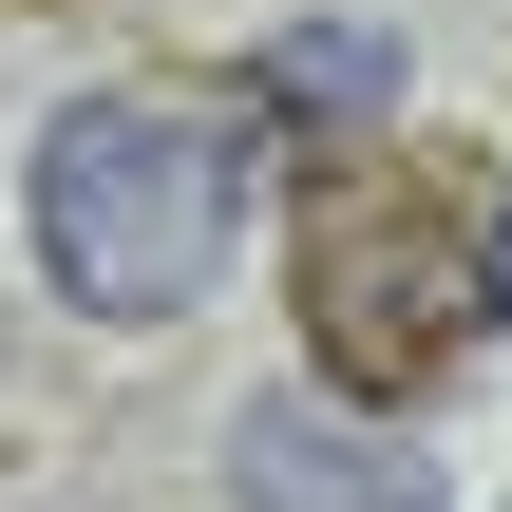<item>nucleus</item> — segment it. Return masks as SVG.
Here are the masks:
<instances>
[{
	"label": "nucleus",
	"instance_id": "f257e3e1",
	"mask_svg": "<svg viewBox=\"0 0 512 512\" xmlns=\"http://www.w3.org/2000/svg\"><path fill=\"white\" fill-rule=\"evenodd\" d=\"M247 190H266V114H190V95H76L38 152H19V247L76 323H190L247 247Z\"/></svg>",
	"mask_w": 512,
	"mask_h": 512
},
{
	"label": "nucleus",
	"instance_id": "f03ea898",
	"mask_svg": "<svg viewBox=\"0 0 512 512\" xmlns=\"http://www.w3.org/2000/svg\"><path fill=\"white\" fill-rule=\"evenodd\" d=\"M304 342H323V399H361V418H399L456 342H475V247H456V209L418 190V171H323V209H304Z\"/></svg>",
	"mask_w": 512,
	"mask_h": 512
},
{
	"label": "nucleus",
	"instance_id": "7ed1b4c3",
	"mask_svg": "<svg viewBox=\"0 0 512 512\" xmlns=\"http://www.w3.org/2000/svg\"><path fill=\"white\" fill-rule=\"evenodd\" d=\"M228 512H456V494H437V456L380 437L361 399L266 380V399H228Z\"/></svg>",
	"mask_w": 512,
	"mask_h": 512
},
{
	"label": "nucleus",
	"instance_id": "20e7f679",
	"mask_svg": "<svg viewBox=\"0 0 512 512\" xmlns=\"http://www.w3.org/2000/svg\"><path fill=\"white\" fill-rule=\"evenodd\" d=\"M247 114H304L323 152H361V133L399 114V38H380V19H304V38L247 57Z\"/></svg>",
	"mask_w": 512,
	"mask_h": 512
},
{
	"label": "nucleus",
	"instance_id": "39448f33",
	"mask_svg": "<svg viewBox=\"0 0 512 512\" xmlns=\"http://www.w3.org/2000/svg\"><path fill=\"white\" fill-rule=\"evenodd\" d=\"M475 323H512V190H494V228H475Z\"/></svg>",
	"mask_w": 512,
	"mask_h": 512
}]
</instances>
